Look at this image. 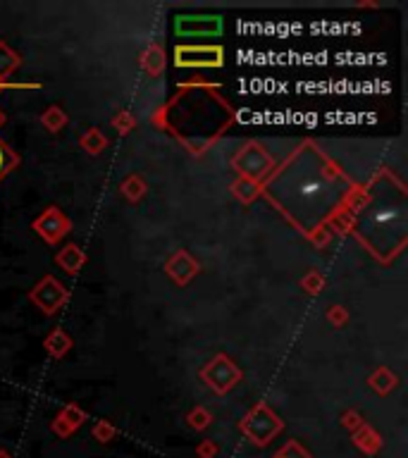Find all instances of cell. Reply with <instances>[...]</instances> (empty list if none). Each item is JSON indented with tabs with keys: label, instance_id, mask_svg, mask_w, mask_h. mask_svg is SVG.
<instances>
[{
	"label": "cell",
	"instance_id": "obj_2",
	"mask_svg": "<svg viewBox=\"0 0 408 458\" xmlns=\"http://www.w3.org/2000/svg\"><path fill=\"white\" fill-rule=\"evenodd\" d=\"M0 119H3V115H0Z\"/></svg>",
	"mask_w": 408,
	"mask_h": 458
},
{
	"label": "cell",
	"instance_id": "obj_1",
	"mask_svg": "<svg viewBox=\"0 0 408 458\" xmlns=\"http://www.w3.org/2000/svg\"><path fill=\"white\" fill-rule=\"evenodd\" d=\"M12 165H15V158H12V153L0 143V177L8 175V170L12 168Z\"/></svg>",
	"mask_w": 408,
	"mask_h": 458
}]
</instances>
